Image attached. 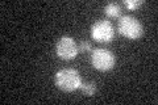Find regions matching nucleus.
<instances>
[{
	"instance_id": "f257e3e1",
	"label": "nucleus",
	"mask_w": 158,
	"mask_h": 105,
	"mask_svg": "<svg viewBox=\"0 0 158 105\" xmlns=\"http://www.w3.org/2000/svg\"><path fill=\"white\" fill-rule=\"evenodd\" d=\"M56 84L59 89L65 92H73L81 88L82 86V76L77 70L66 67L62 68L56 74Z\"/></svg>"
},
{
	"instance_id": "f03ea898",
	"label": "nucleus",
	"mask_w": 158,
	"mask_h": 105,
	"mask_svg": "<svg viewBox=\"0 0 158 105\" xmlns=\"http://www.w3.org/2000/svg\"><path fill=\"white\" fill-rule=\"evenodd\" d=\"M118 32L129 39H138L144 34V28L136 17L124 14L118 18Z\"/></svg>"
},
{
	"instance_id": "7ed1b4c3",
	"label": "nucleus",
	"mask_w": 158,
	"mask_h": 105,
	"mask_svg": "<svg viewBox=\"0 0 158 105\" xmlns=\"http://www.w3.org/2000/svg\"><path fill=\"white\" fill-rule=\"evenodd\" d=\"M91 63L99 71L107 72L115 67L116 58L115 54L107 49H95L91 53Z\"/></svg>"
},
{
	"instance_id": "20e7f679",
	"label": "nucleus",
	"mask_w": 158,
	"mask_h": 105,
	"mask_svg": "<svg viewBox=\"0 0 158 105\" xmlns=\"http://www.w3.org/2000/svg\"><path fill=\"white\" fill-rule=\"evenodd\" d=\"M91 36L98 42H111L115 37V30L111 21L108 20H98L91 25Z\"/></svg>"
},
{
	"instance_id": "39448f33",
	"label": "nucleus",
	"mask_w": 158,
	"mask_h": 105,
	"mask_svg": "<svg viewBox=\"0 0 158 105\" xmlns=\"http://www.w3.org/2000/svg\"><path fill=\"white\" fill-rule=\"evenodd\" d=\"M56 53L63 61H70V59H74L78 55L79 53L78 45L74 41L73 37L63 36L58 39V42L56 45Z\"/></svg>"
},
{
	"instance_id": "423d86ee",
	"label": "nucleus",
	"mask_w": 158,
	"mask_h": 105,
	"mask_svg": "<svg viewBox=\"0 0 158 105\" xmlns=\"http://www.w3.org/2000/svg\"><path fill=\"white\" fill-rule=\"evenodd\" d=\"M104 12L108 17L111 18H116V17H120V13H121V8H120V4L117 3H108L106 8H104Z\"/></svg>"
},
{
	"instance_id": "0eeeda50",
	"label": "nucleus",
	"mask_w": 158,
	"mask_h": 105,
	"mask_svg": "<svg viewBox=\"0 0 158 105\" xmlns=\"http://www.w3.org/2000/svg\"><path fill=\"white\" fill-rule=\"evenodd\" d=\"M81 89H82V93L85 95V96L91 97L96 92V86L94 82H87V83H82Z\"/></svg>"
},
{
	"instance_id": "6e6552de",
	"label": "nucleus",
	"mask_w": 158,
	"mask_h": 105,
	"mask_svg": "<svg viewBox=\"0 0 158 105\" xmlns=\"http://www.w3.org/2000/svg\"><path fill=\"white\" fill-rule=\"evenodd\" d=\"M142 4H144V0H125L124 2V6L129 11H135V9H137Z\"/></svg>"
},
{
	"instance_id": "1a4fd4ad",
	"label": "nucleus",
	"mask_w": 158,
	"mask_h": 105,
	"mask_svg": "<svg viewBox=\"0 0 158 105\" xmlns=\"http://www.w3.org/2000/svg\"><path fill=\"white\" fill-rule=\"evenodd\" d=\"M91 49H92V46H91L90 41H87V39H82V41L79 42V45H78L79 53H88Z\"/></svg>"
}]
</instances>
